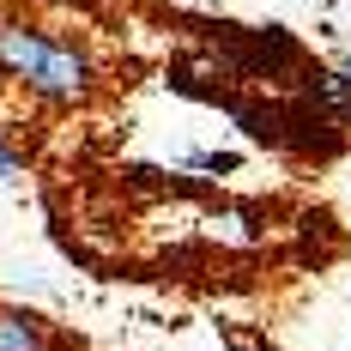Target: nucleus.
<instances>
[{"mask_svg":"<svg viewBox=\"0 0 351 351\" xmlns=\"http://www.w3.org/2000/svg\"><path fill=\"white\" fill-rule=\"evenodd\" d=\"M339 73H346V79H351V55H346V67H339Z\"/></svg>","mask_w":351,"mask_h":351,"instance_id":"423d86ee","label":"nucleus"},{"mask_svg":"<svg viewBox=\"0 0 351 351\" xmlns=\"http://www.w3.org/2000/svg\"><path fill=\"white\" fill-rule=\"evenodd\" d=\"M19 176H25V158H19L6 140H0V182H19Z\"/></svg>","mask_w":351,"mask_h":351,"instance_id":"20e7f679","label":"nucleus"},{"mask_svg":"<svg viewBox=\"0 0 351 351\" xmlns=\"http://www.w3.org/2000/svg\"><path fill=\"white\" fill-rule=\"evenodd\" d=\"M194 164H200V170H237V152H200Z\"/></svg>","mask_w":351,"mask_h":351,"instance_id":"39448f33","label":"nucleus"},{"mask_svg":"<svg viewBox=\"0 0 351 351\" xmlns=\"http://www.w3.org/2000/svg\"><path fill=\"white\" fill-rule=\"evenodd\" d=\"M25 85H31V97H43V104L73 109V104H85L97 91V67H91V55L73 36H49L43 43V61H36V73Z\"/></svg>","mask_w":351,"mask_h":351,"instance_id":"f257e3e1","label":"nucleus"},{"mask_svg":"<svg viewBox=\"0 0 351 351\" xmlns=\"http://www.w3.org/2000/svg\"><path fill=\"white\" fill-rule=\"evenodd\" d=\"M43 43H49V31L19 25V19H0V73L25 85V79L36 73V61H43Z\"/></svg>","mask_w":351,"mask_h":351,"instance_id":"f03ea898","label":"nucleus"},{"mask_svg":"<svg viewBox=\"0 0 351 351\" xmlns=\"http://www.w3.org/2000/svg\"><path fill=\"white\" fill-rule=\"evenodd\" d=\"M0 351H49V327L31 309H0Z\"/></svg>","mask_w":351,"mask_h":351,"instance_id":"7ed1b4c3","label":"nucleus"}]
</instances>
